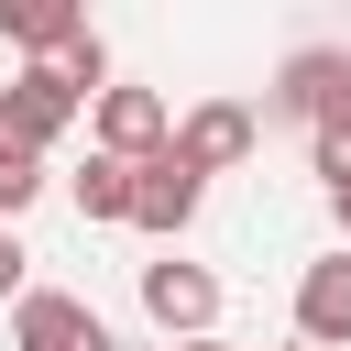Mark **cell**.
Returning <instances> with one entry per match:
<instances>
[{"mask_svg": "<svg viewBox=\"0 0 351 351\" xmlns=\"http://www.w3.org/2000/svg\"><path fill=\"white\" fill-rule=\"evenodd\" d=\"M143 318L165 329V340H219V274L208 263H143Z\"/></svg>", "mask_w": 351, "mask_h": 351, "instance_id": "cell-1", "label": "cell"}, {"mask_svg": "<svg viewBox=\"0 0 351 351\" xmlns=\"http://www.w3.org/2000/svg\"><path fill=\"white\" fill-rule=\"evenodd\" d=\"M77 110H88V99H77L55 66H22V77L0 88V143H22V154H55V143L77 132Z\"/></svg>", "mask_w": 351, "mask_h": 351, "instance_id": "cell-2", "label": "cell"}, {"mask_svg": "<svg viewBox=\"0 0 351 351\" xmlns=\"http://www.w3.org/2000/svg\"><path fill=\"white\" fill-rule=\"evenodd\" d=\"M252 143H263V121H252L241 99H197V110L176 121V143H165V154H176V165H186V176L208 186V176H230V165H241Z\"/></svg>", "mask_w": 351, "mask_h": 351, "instance_id": "cell-3", "label": "cell"}, {"mask_svg": "<svg viewBox=\"0 0 351 351\" xmlns=\"http://www.w3.org/2000/svg\"><path fill=\"white\" fill-rule=\"evenodd\" d=\"M11 351H121V340H110V318H99L88 296L22 285V307H11Z\"/></svg>", "mask_w": 351, "mask_h": 351, "instance_id": "cell-4", "label": "cell"}, {"mask_svg": "<svg viewBox=\"0 0 351 351\" xmlns=\"http://www.w3.org/2000/svg\"><path fill=\"white\" fill-rule=\"evenodd\" d=\"M165 143H176L165 88H110V99H99V154H110V165H154Z\"/></svg>", "mask_w": 351, "mask_h": 351, "instance_id": "cell-5", "label": "cell"}, {"mask_svg": "<svg viewBox=\"0 0 351 351\" xmlns=\"http://www.w3.org/2000/svg\"><path fill=\"white\" fill-rule=\"evenodd\" d=\"M296 340L307 351H351V241L296 274Z\"/></svg>", "mask_w": 351, "mask_h": 351, "instance_id": "cell-6", "label": "cell"}, {"mask_svg": "<svg viewBox=\"0 0 351 351\" xmlns=\"http://www.w3.org/2000/svg\"><path fill=\"white\" fill-rule=\"evenodd\" d=\"M340 88H351V55H340V44H307V55H285V77L263 88V110H274V121H307V132H318V110H329Z\"/></svg>", "mask_w": 351, "mask_h": 351, "instance_id": "cell-7", "label": "cell"}, {"mask_svg": "<svg viewBox=\"0 0 351 351\" xmlns=\"http://www.w3.org/2000/svg\"><path fill=\"white\" fill-rule=\"evenodd\" d=\"M197 197H208V186H197V176L176 165V154H154V165H132V230H154V241H176V230L197 219Z\"/></svg>", "mask_w": 351, "mask_h": 351, "instance_id": "cell-8", "label": "cell"}, {"mask_svg": "<svg viewBox=\"0 0 351 351\" xmlns=\"http://www.w3.org/2000/svg\"><path fill=\"white\" fill-rule=\"evenodd\" d=\"M0 33L44 66L55 44H77V33H88V11H77V0H0Z\"/></svg>", "mask_w": 351, "mask_h": 351, "instance_id": "cell-9", "label": "cell"}, {"mask_svg": "<svg viewBox=\"0 0 351 351\" xmlns=\"http://www.w3.org/2000/svg\"><path fill=\"white\" fill-rule=\"evenodd\" d=\"M77 219H132V165L88 154V165H77Z\"/></svg>", "mask_w": 351, "mask_h": 351, "instance_id": "cell-10", "label": "cell"}, {"mask_svg": "<svg viewBox=\"0 0 351 351\" xmlns=\"http://www.w3.org/2000/svg\"><path fill=\"white\" fill-rule=\"evenodd\" d=\"M44 197V154H22V143H0V219H22Z\"/></svg>", "mask_w": 351, "mask_h": 351, "instance_id": "cell-11", "label": "cell"}, {"mask_svg": "<svg viewBox=\"0 0 351 351\" xmlns=\"http://www.w3.org/2000/svg\"><path fill=\"white\" fill-rule=\"evenodd\" d=\"M22 263H33V252H22L11 230H0V307H22Z\"/></svg>", "mask_w": 351, "mask_h": 351, "instance_id": "cell-12", "label": "cell"}, {"mask_svg": "<svg viewBox=\"0 0 351 351\" xmlns=\"http://www.w3.org/2000/svg\"><path fill=\"white\" fill-rule=\"evenodd\" d=\"M329 208H340V230H351V186H329Z\"/></svg>", "mask_w": 351, "mask_h": 351, "instance_id": "cell-13", "label": "cell"}, {"mask_svg": "<svg viewBox=\"0 0 351 351\" xmlns=\"http://www.w3.org/2000/svg\"><path fill=\"white\" fill-rule=\"evenodd\" d=\"M176 351H230V340H176Z\"/></svg>", "mask_w": 351, "mask_h": 351, "instance_id": "cell-14", "label": "cell"}, {"mask_svg": "<svg viewBox=\"0 0 351 351\" xmlns=\"http://www.w3.org/2000/svg\"><path fill=\"white\" fill-rule=\"evenodd\" d=\"M285 351H307V340H285Z\"/></svg>", "mask_w": 351, "mask_h": 351, "instance_id": "cell-15", "label": "cell"}]
</instances>
